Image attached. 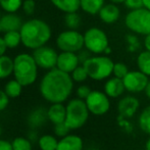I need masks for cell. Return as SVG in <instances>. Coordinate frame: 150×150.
<instances>
[{"instance_id":"6da1fadb","label":"cell","mask_w":150,"mask_h":150,"mask_svg":"<svg viewBox=\"0 0 150 150\" xmlns=\"http://www.w3.org/2000/svg\"><path fill=\"white\" fill-rule=\"evenodd\" d=\"M74 83L71 74L54 67L49 69L41 79L40 93L48 102L63 103L73 93Z\"/></svg>"},{"instance_id":"7a4b0ae2","label":"cell","mask_w":150,"mask_h":150,"mask_svg":"<svg viewBox=\"0 0 150 150\" xmlns=\"http://www.w3.org/2000/svg\"><path fill=\"white\" fill-rule=\"evenodd\" d=\"M20 33L22 36V44L32 50L46 45L52 35L49 25L39 18H31L23 23Z\"/></svg>"},{"instance_id":"3957f363","label":"cell","mask_w":150,"mask_h":150,"mask_svg":"<svg viewBox=\"0 0 150 150\" xmlns=\"http://www.w3.org/2000/svg\"><path fill=\"white\" fill-rule=\"evenodd\" d=\"M13 76L24 87L33 85L38 78V65L33 55L20 53L13 59Z\"/></svg>"},{"instance_id":"277c9868","label":"cell","mask_w":150,"mask_h":150,"mask_svg":"<svg viewBox=\"0 0 150 150\" xmlns=\"http://www.w3.org/2000/svg\"><path fill=\"white\" fill-rule=\"evenodd\" d=\"M90 79L94 81H103L111 77L115 62L105 54L92 55L83 63Z\"/></svg>"},{"instance_id":"5b68a950","label":"cell","mask_w":150,"mask_h":150,"mask_svg":"<svg viewBox=\"0 0 150 150\" xmlns=\"http://www.w3.org/2000/svg\"><path fill=\"white\" fill-rule=\"evenodd\" d=\"M65 107H67V117L64 122L71 131L82 128L87 122L90 111L85 100L81 98H74L67 102Z\"/></svg>"},{"instance_id":"8992f818","label":"cell","mask_w":150,"mask_h":150,"mask_svg":"<svg viewBox=\"0 0 150 150\" xmlns=\"http://www.w3.org/2000/svg\"><path fill=\"white\" fill-rule=\"evenodd\" d=\"M125 25L132 33L141 36L148 35L150 34V10L145 7L130 10L126 14Z\"/></svg>"},{"instance_id":"52a82bcc","label":"cell","mask_w":150,"mask_h":150,"mask_svg":"<svg viewBox=\"0 0 150 150\" xmlns=\"http://www.w3.org/2000/svg\"><path fill=\"white\" fill-rule=\"evenodd\" d=\"M84 45L92 54L99 55L104 54L109 47V40L102 29L92 27L84 33Z\"/></svg>"},{"instance_id":"ba28073f","label":"cell","mask_w":150,"mask_h":150,"mask_svg":"<svg viewBox=\"0 0 150 150\" xmlns=\"http://www.w3.org/2000/svg\"><path fill=\"white\" fill-rule=\"evenodd\" d=\"M56 46L60 51L78 52L82 50L84 45V34L78 30H65L58 34L56 38Z\"/></svg>"},{"instance_id":"9c48e42d","label":"cell","mask_w":150,"mask_h":150,"mask_svg":"<svg viewBox=\"0 0 150 150\" xmlns=\"http://www.w3.org/2000/svg\"><path fill=\"white\" fill-rule=\"evenodd\" d=\"M85 102L93 115H104L110 109V98L105 94L104 91L92 90L89 96L85 99Z\"/></svg>"},{"instance_id":"30bf717a","label":"cell","mask_w":150,"mask_h":150,"mask_svg":"<svg viewBox=\"0 0 150 150\" xmlns=\"http://www.w3.org/2000/svg\"><path fill=\"white\" fill-rule=\"evenodd\" d=\"M33 57L40 69L49 71L56 67L58 53L54 48L44 45L33 50Z\"/></svg>"},{"instance_id":"8fae6325","label":"cell","mask_w":150,"mask_h":150,"mask_svg":"<svg viewBox=\"0 0 150 150\" xmlns=\"http://www.w3.org/2000/svg\"><path fill=\"white\" fill-rule=\"evenodd\" d=\"M122 81L126 91L130 93H140L146 89L149 82V77L137 69V71H129Z\"/></svg>"},{"instance_id":"7c38bea8","label":"cell","mask_w":150,"mask_h":150,"mask_svg":"<svg viewBox=\"0 0 150 150\" xmlns=\"http://www.w3.org/2000/svg\"><path fill=\"white\" fill-rule=\"evenodd\" d=\"M140 108V101L137 97L128 95L124 96L117 103L119 115L127 119H131L137 113Z\"/></svg>"},{"instance_id":"4fadbf2b","label":"cell","mask_w":150,"mask_h":150,"mask_svg":"<svg viewBox=\"0 0 150 150\" xmlns=\"http://www.w3.org/2000/svg\"><path fill=\"white\" fill-rule=\"evenodd\" d=\"M80 64L81 63H80L79 57H78V53L76 52L61 51L60 53H58L56 67L59 69L60 71L71 74Z\"/></svg>"},{"instance_id":"5bb4252c","label":"cell","mask_w":150,"mask_h":150,"mask_svg":"<svg viewBox=\"0 0 150 150\" xmlns=\"http://www.w3.org/2000/svg\"><path fill=\"white\" fill-rule=\"evenodd\" d=\"M99 18L102 21L104 24L111 25L117 23L120 18V9L117 6V4L115 3H109L104 4L102 8L100 9L98 13Z\"/></svg>"},{"instance_id":"9a60e30c","label":"cell","mask_w":150,"mask_h":150,"mask_svg":"<svg viewBox=\"0 0 150 150\" xmlns=\"http://www.w3.org/2000/svg\"><path fill=\"white\" fill-rule=\"evenodd\" d=\"M104 92L109 98H119L122 95H124L126 88L124 85L122 79L117 77H110L106 80L104 83Z\"/></svg>"},{"instance_id":"2e32d148","label":"cell","mask_w":150,"mask_h":150,"mask_svg":"<svg viewBox=\"0 0 150 150\" xmlns=\"http://www.w3.org/2000/svg\"><path fill=\"white\" fill-rule=\"evenodd\" d=\"M23 26L22 18L11 12H6V14L0 18V32L6 33L9 31H20L21 27Z\"/></svg>"},{"instance_id":"e0dca14e","label":"cell","mask_w":150,"mask_h":150,"mask_svg":"<svg viewBox=\"0 0 150 150\" xmlns=\"http://www.w3.org/2000/svg\"><path fill=\"white\" fill-rule=\"evenodd\" d=\"M47 120H48L47 109L42 106L33 109L28 115V117H27V122H28L29 127L31 129L41 128L42 126L45 125V122Z\"/></svg>"},{"instance_id":"ac0fdd59","label":"cell","mask_w":150,"mask_h":150,"mask_svg":"<svg viewBox=\"0 0 150 150\" xmlns=\"http://www.w3.org/2000/svg\"><path fill=\"white\" fill-rule=\"evenodd\" d=\"M84 142L80 136L75 134H69L58 140L56 150H83Z\"/></svg>"},{"instance_id":"d6986e66","label":"cell","mask_w":150,"mask_h":150,"mask_svg":"<svg viewBox=\"0 0 150 150\" xmlns=\"http://www.w3.org/2000/svg\"><path fill=\"white\" fill-rule=\"evenodd\" d=\"M48 120L53 125L61 124L65 122L67 107L62 103H52L47 109Z\"/></svg>"},{"instance_id":"ffe728a7","label":"cell","mask_w":150,"mask_h":150,"mask_svg":"<svg viewBox=\"0 0 150 150\" xmlns=\"http://www.w3.org/2000/svg\"><path fill=\"white\" fill-rule=\"evenodd\" d=\"M50 1L58 10L64 12V13L75 12L81 9L80 0H50Z\"/></svg>"},{"instance_id":"44dd1931","label":"cell","mask_w":150,"mask_h":150,"mask_svg":"<svg viewBox=\"0 0 150 150\" xmlns=\"http://www.w3.org/2000/svg\"><path fill=\"white\" fill-rule=\"evenodd\" d=\"M80 1H81V9L90 16L98 14L102 6L105 4V0H80Z\"/></svg>"},{"instance_id":"7402d4cb","label":"cell","mask_w":150,"mask_h":150,"mask_svg":"<svg viewBox=\"0 0 150 150\" xmlns=\"http://www.w3.org/2000/svg\"><path fill=\"white\" fill-rule=\"evenodd\" d=\"M136 64L139 71L150 77V51L143 50L139 52L136 58Z\"/></svg>"},{"instance_id":"603a6c76","label":"cell","mask_w":150,"mask_h":150,"mask_svg":"<svg viewBox=\"0 0 150 150\" xmlns=\"http://www.w3.org/2000/svg\"><path fill=\"white\" fill-rule=\"evenodd\" d=\"M13 59L7 55L0 56V80L8 78L13 75Z\"/></svg>"},{"instance_id":"cb8c5ba5","label":"cell","mask_w":150,"mask_h":150,"mask_svg":"<svg viewBox=\"0 0 150 150\" xmlns=\"http://www.w3.org/2000/svg\"><path fill=\"white\" fill-rule=\"evenodd\" d=\"M3 40L8 49H14L22 44V36L20 31H9L3 34Z\"/></svg>"},{"instance_id":"d4e9b609","label":"cell","mask_w":150,"mask_h":150,"mask_svg":"<svg viewBox=\"0 0 150 150\" xmlns=\"http://www.w3.org/2000/svg\"><path fill=\"white\" fill-rule=\"evenodd\" d=\"M23 87L24 86L18 81V80L13 79L8 81L4 86V92L7 94V96L9 98H18L21 96L23 91Z\"/></svg>"},{"instance_id":"484cf974","label":"cell","mask_w":150,"mask_h":150,"mask_svg":"<svg viewBox=\"0 0 150 150\" xmlns=\"http://www.w3.org/2000/svg\"><path fill=\"white\" fill-rule=\"evenodd\" d=\"M38 145L41 150H56L58 145V140L53 135L46 134L38 139Z\"/></svg>"},{"instance_id":"4316f807","label":"cell","mask_w":150,"mask_h":150,"mask_svg":"<svg viewBox=\"0 0 150 150\" xmlns=\"http://www.w3.org/2000/svg\"><path fill=\"white\" fill-rule=\"evenodd\" d=\"M138 125L142 132L150 135V105L146 106L141 111L138 119Z\"/></svg>"},{"instance_id":"83f0119b","label":"cell","mask_w":150,"mask_h":150,"mask_svg":"<svg viewBox=\"0 0 150 150\" xmlns=\"http://www.w3.org/2000/svg\"><path fill=\"white\" fill-rule=\"evenodd\" d=\"M81 16L78 13V11L75 12H67L64 16V24L69 30H78L81 26Z\"/></svg>"},{"instance_id":"f1b7e54d","label":"cell","mask_w":150,"mask_h":150,"mask_svg":"<svg viewBox=\"0 0 150 150\" xmlns=\"http://www.w3.org/2000/svg\"><path fill=\"white\" fill-rule=\"evenodd\" d=\"M24 0H0V7L5 12L14 13L23 6Z\"/></svg>"},{"instance_id":"f546056e","label":"cell","mask_w":150,"mask_h":150,"mask_svg":"<svg viewBox=\"0 0 150 150\" xmlns=\"http://www.w3.org/2000/svg\"><path fill=\"white\" fill-rule=\"evenodd\" d=\"M126 42H127V48L129 52H137L141 48V42L139 39L138 35L135 33H129L126 36Z\"/></svg>"},{"instance_id":"4dcf8cb0","label":"cell","mask_w":150,"mask_h":150,"mask_svg":"<svg viewBox=\"0 0 150 150\" xmlns=\"http://www.w3.org/2000/svg\"><path fill=\"white\" fill-rule=\"evenodd\" d=\"M12 150H33L32 141L25 137H16L11 142Z\"/></svg>"},{"instance_id":"1f68e13d","label":"cell","mask_w":150,"mask_h":150,"mask_svg":"<svg viewBox=\"0 0 150 150\" xmlns=\"http://www.w3.org/2000/svg\"><path fill=\"white\" fill-rule=\"evenodd\" d=\"M71 76L73 81L76 82V83H83V82H85L89 78L87 71H86V69L84 67L83 64H80L79 67H76L71 73Z\"/></svg>"},{"instance_id":"d6a6232c","label":"cell","mask_w":150,"mask_h":150,"mask_svg":"<svg viewBox=\"0 0 150 150\" xmlns=\"http://www.w3.org/2000/svg\"><path fill=\"white\" fill-rule=\"evenodd\" d=\"M129 71H129V67L126 63L115 62V65H113V71H112V75L115 76V77L120 78V79H124Z\"/></svg>"},{"instance_id":"836d02e7","label":"cell","mask_w":150,"mask_h":150,"mask_svg":"<svg viewBox=\"0 0 150 150\" xmlns=\"http://www.w3.org/2000/svg\"><path fill=\"white\" fill-rule=\"evenodd\" d=\"M117 125L122 131H124L126 134H131V133L134 132V127H133L132 122H130V120L124 117L122 115H117Z\"/></svg>"},{"instance_id":"e575fe53","label":"cell","mask_w":150,"mask_h":150,"mask_svg":"<svg viewBox=\"0 0 150 150\" xmlns=\"http://www.w3.org/2000/svg\"><path fill=\"white\" fill-rule=\"evenodd\" d=\"M54 134L55 136L59 137V138H62V137L67 136V135L69 134L71 132V129L67 126L65 122H61V124H57V125H54Z\"/></svg>"},{"instance_id":"d590c367","label":"cell","mask_w":150,"mask_h":150,"mask_svg":"<svg viewBox=\"0 0 150 150\" xmlns=\"http://www.w3.org/2000/svg\"><path fill=\"white\" fill-rule=\"evenodd\" d=\"M23 10L27 16H32L34 14L36 9V2L35 0H24L23 2Z\"/></svg>"},{"instance_id":"8d00e7d4","label":"cell","mask_w":150,"mask_h":150,"mask_svg":"<svg viewBox=\"0 0 150 150\" xmlns=\"http://www.w3.org/2000/svg\"><path fill=\"white\" fill-rule=\"evenodd\" d=\"M91 91L92 90H91V88L88 85H80L79 87L77 88L76 92H77L78 98H81V99H83V100H85V99L89 96Z\"/></svg>"},{"instance_id":"74e56055","label":"cell","mask_w":150,"mask_h":150,"mask_svg":"<svg viewBox=\"0 0 150 150\" xmlns=\"http://www.w3.org/2000/svg\"><path fill=\"white\" fill-rule=\"evenodd\" d=\"M125 6L130 10L139 9V8L144 7L143 5V0H126L125 1Z\"/></svg>"},{"instance_id":"f35d334b","label":"cell","mask_w":150,"mask_h":150,"mask_svg":"<svg viewBox=\"0 0 150 150\" xmlns=\"http://www.w3.org/2000/svg\"><path fill=\"white\" fill-rule=\"evenodd\" d=\"M9 97L7 96L4 90H0V112L6 109V107L9 104Z\"/></svg>"},{"instance_id":"ab89813d","label":"cell","mask_w":150,"mask_h":150,"mask_svg":"<svg viewBox=\"0 0 150 150\" xmlns=\"http://www.w3.org/2000/svg\"><path fill=\"white\" fill-rule=\"evenodd\" d=\"M91 56H92V53H91L89 50L86 49L85 47L78 52V57H79V60H80V63H81V64H83V63L85 62L88 58H90Z\"/></svg>"},{"instance_id":"60d3db41","label":"cell","mask_w":150,"mask_h":150,"mask_svg":"<svg viewBox=\"0 0 150 150\" xmlns=\"http://www.w3.org/2000/svg\"><path fill=\"white\" fill-rule=\"evenodd\" d=\"M0 150H12L11 142L7 140L0 139Z\"/></svg>"},{"instance_id":"b9f144b4","label":"cell","mask_w":150,"mask_h":150,"mask_svg":"<svg viewBox=\"0 0 150 150\" xmlns=\"http://www.w3.org/2000/svg\"><path fill=\"white\" fill-rule=\"evenodd\" d=\"M7 49L8 48H7V46H6L5 42H4L3 37H0V56L4 55Z\"/></svg>"},{"instance_id":"7bdbcfd3","label":"cell","mask_w":150,"mask_h":150,"mask_svg":"<svg viewBox=\"0 0 150 150\" xmlns=\"http://www.w3.org/2000/svg\"><path fill=\"white\" fill-rule=\"evenodd\" d=\"M144 41H143V46H144L145 50H148L150 51V34L144 36Z\"/></svg>"},{"instance_id":"ee69618b","label":"cell","mask_w":150,"mask_h":150,"mask_svg":"<svg viewBox=\"0 0 150 150\" xmlns=\"http://www.w3.org/2000/svg\"><path fill=\"white\" fill-rule=\"evenodd\" d=\"M145 95H146V97L150 100V80H149V82H148V85H147V87H146V89H145Z\"/></svg>"},{"instance_id":"f6af8a7d","label":"cell","mask_w":150,"mask_h":150,"mask_svg":"<svg viewBox=\"0 0 150 150\" xmlns=\"http://www.w3.org/2000/svg\"><path fill=\"white\" fill-rule=\"evenodd\" d=\"M35 136H36V133L33 132V131H31V132L29 133V139H30L31 141H33V140H35V139H37Z\"/></svg>"},{"instance_id":"bcb514c9","label":"cell","mask_w":150,"mask_h":150,"mask_svg":"<svg viewBox=\"0 0 150 150\" xmlns=\"http://www.w3.org/2000/svg\"><path fill=\"white\" fill-rule=\"evenodd\" d=\"M143 5L145 8L150 10V0H143Z\"/></svg>"},{"instance_id":"7dc6e473","label":"cell","mask_w":150,"mask_h":150,"mask_svg":"<svg viewBox=\"0 0 150 150\" xmlns=\"http://www.w3.org/2000/svg\"><path fill=\"white\" fill-rule=\"evenodd\" d=\"M126 0H109V2L111 3H115V4H122V3H125Z\"/></svg>"},{"instance_id":"c3c4849f","label":"cell","mask_w":150,"mask_h":150,"mask_svg":"<svg viewBox=\"0 0 150 150\" xmlns=\"http://www.w3.org/2000/svg\"><path fill=\"white\" fill-rule=\"evenodd\" d=\"M145 150H150V138L145 143Z\"/></svg>"},{"instance_id":"681fc988","label":"cell","mask_w":150,"mask_h":150,"mask_svg":"<svg viewBox=\"0 0 150 150\" xmlns=\"http://www.w3.org/2000/svg\"><path fill=\"white\" fill-rule=\"evenodd\" d=\"M1 134H2V128H1V126H0V136H1Z\"/></svg>"},{"instance_id":"f907efd6","label":"cell","mask_w":150,"mask_h":150,"mask_svg":"<svg viewBox=\"0 0 150 150\" xmlns=\"http://www.w3.org/2000/svg\"><path fill=\"white\" fill-rule=\"evenodd\" d=\"M93 150H101V149H93Z\"/></svg>"},{"instance_id":"816d5d0a","label":"cell","mask_w":150,"mask_h":150,"mask_svg":"<svg viewBox=\"0 0 150 150\" xmlns=\"http://www.w3.org/2000/svg\"><path fill=\"white\" fill-rule=\"evenodd\" d=\"M1 16H1V13H0V18H1Z\"/></svg>"}]
</instances>
